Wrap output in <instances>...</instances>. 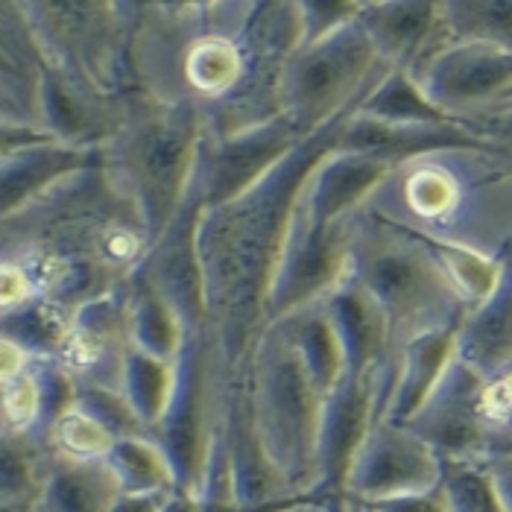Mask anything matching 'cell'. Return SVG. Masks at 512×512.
I'll return each instance as SVG.
<instances>
[{
  "instance_id": "7dc6e473",
  "label": "cell",
  "mask_w": 512,
  "mask_h": 512,
  "mask_svg": "<svg viewBox=\"0 0 512 512\" xmlns=\"http://www.w3.org/2000/svg\"><path fill=\"white\" fill-rule=\"evenodd\" d=\"M36 512H39V507H36Z\"/></svg>"
},
{
  "instance_id": "8fae6325",
  "label": "cell",
  "mask_w": 512,
  "mask_h": 512,
  "mask_svg": "<svg viewBox=\"0 0 512 512\" xmlns=\"http://www.w3.org/2000/svg\"><path fill=\"white\" fill-rule=\"evenodd\" d=\"M393 381V372L384 369L346 372V378L328 393L319 431L316 486L308 498H346L357 454L384 416Z\"/></svg>"
},
{
  "instance_id": "603a6c76",
  "label": "cell",
  "mask_w": 512,
  "mask_h": 512,
  "mask_svg": "<svg viewBox=\"0 0 512 512\" xmlns=\"http://www.w3.org/2000/svg\"><path fill=\"white\" fill-rule=\"evenodd\" d=\"M322 305L343 340L346 363H349L346 372L384 369V372H393L395 378L387 316L378 308V302L352 278V273Z\"/></svg>"
},
{
  "instance_id": "6da1fadb",
  "label": "cell",
  "mask_w": 512,
  "mask_h": 512,
  "mask_svg": "<svg viewBox=\"0 0 512 512\" xmlns=\"http://www.w3.org/2000/svg\"><path fill=\"white\" fill-rule=\"evenodd\" d=\"M299 44V3H135L132 88L197 106L205 135L229 138L281 118L278 79Z\"/></svg>"
},
{
  "instance_id": "d6986e66",
  "label": "cell",
  "mask_w": 512,
  "mask_h": 512,
  "mask_svg": "<svg viewBox=\"0 0 512 512\" xmlns=\"http://www.w3.org/2000/svg\"><path fill=\"white\" fill-rule=\"evenodd\" d=\"M47 65L24 3L0 0V120L44 129Z\"/></svg>"
},
{
  "instance_id": "52a82bcc",
  "label": "cell",
  "mask_w": 512,
  "mask_h": 512,
  "mask_svg": "<svg viewBox=\"0 0 512 512\" xmlns=\"http://www.w3.org/2000/svg\"><path fill=\"white\" fill-rule=\"evenodd\" d=\"M24 12L47 74L100 106H120L135 94L129 62L135 3L27 0Z\"/></svg>"
},
{
  "instance_id": "836d02e7",
  "label": "cell",
  "mask_w": 512,
  "mask_h": 512,
  "mask_svg": "<svg viewBox=\"0 0 512 512\" xmlns=\"http://www.w3.org/2000/svg\"><path fill=\"white\" fill-rule=\"evenodd\" d=\"M50 454L30 436L0 434V504H39Z\"/></svg>"
},
{
  "instance_id": "ac0fdd59",
  "label": "cell",
  "mask_w": 512,
  "mask_h": 512,
  "mask_svg": "<svg viewBox=\"0 0 512 512\" xmlns=\"http://www.w3.org/2000/svg\"><path fill=\"white\" fill-rule=\"evenodd\" d=\"M226 442H229V460H232V489H235L237 512H290L302 501L258 442L243 375H237L232 381Z\"/></svg>"
},
{
  "instance_id": "ab89813d",
  "label": "cell",
  "mask_w": 512,
  "mask_h": 512,
  "mask_svg": "<svg viewBox=\"0 0 512 512\" xmlns=\"http://www.w3.org/2000/svg\"><path fill=\"white\" fill-rule=\"evenodd\" d=\"M47 141H59V138L50 135L47 129H39V126L0 120V161H6V158L21 153V150H30L36 144H47Z\"/></svg>"
},
{
  "instance_id": "4fadbf2b",
  "label": "cell",
  "mask_w": 512,
  "mask_h": 512,
  "mask_svg": "<svg viewBox=\"0 0 512 512\" xmlns=\"http://www.w3.org/2000/svg\"><path fill=\"white\" fill-rule=\"evenodd\" d=\"M357 217L334 226H316L305 217L299 202L293 232L287 240L284 261L273 287L270 325L325 302L349 278Z\"/></svg>"
},
{
  "instance_id": "30bf717a",
  "label": "cell",
  "mask_w": 512,
  "mask_h": 512,
  "mask_svg": "<svg viewBox=\"0 0 512 512\" xmlns=\"http://www.w3.org/2000/svg\"><path fill=\"white\" fill-rule=\"evenodd\" d=\"M442 463H489L512 454V366L480 375L454 357L410 425Z\"/></svg>"
},
{
  "instance_id": "277c9868",
  "label": "cell",
  "mask_w": 512,
  "mask_h": 512,
  "mask_svg": "<svg viewBox=\"0 0 512 512\" xmlns=\"http://www.w3.org/2000/svg\"><path fill=\"white\" fill-rule=\"evenodd\" d=\"M205 115L188 103H158L132 94L118 126L100 144V167L126 197L156 243L194 188Z\"/></svg>"
},
{
  "instance_id": "44dd1931",
  "label": "cell",
  "mask_w": 512,
  "mask_h": 512,
  "mask_svg": "<svg viewBox=\"0 0 512 512\" xmlns=\"http://www.w3.org/2000/svg\"><path fill=\"white\" fill-rule=\"evenodd\" d=\"M100 164V147H79L47 141L0 161V223L15 220L41 199L50 197L62 182Z\"/></svg>"
},
{
  "instance_id": "3957f363",
  "label": "cell",
  "mask_w": 512,
  "mask_h": 512,
  "mask_svg": "<svg viewBox=\"0 0 512 512\" xmlns=\"http://www.w3.org/2000/svg\"><path fill=\"white\" fill-rule=\"evenodd\" d=\"M366 214L489 258L512 249V176L495 150H439L393 167Z\"/></svg>"
},
{
  "instance_id": "4316f807",
  "label": "cell",
  "mask_w": 512,
  "mask_h": 512,
  "mask_svg": "<svg viewBox=\"0 0 512 512\" xmlns=\"http://www.w3.org/2000/svg\"><path fill=\"white\" fill-rule=\"evenodd\" d=\"M126 325L132 349L161 360H176L188 337L176 311L138 276L126 281Z\"/></svg>"
},
{
  "instance_id": "74e56055",
  "label": "cell",
  "mask_w": 512,
  "mask_h": 512,
  "mask_svg": "<svg viewBox=\"0 0 512 512\" xmlns=\"http://www.w3.org/2000/svg\"><path fill=\"white\" fill-rule=\"evenodd\" d=\"M360 3H349V0H302L299 3L302 44H314V41L331 36L334 30L346 27L349 21H355L357 12H360Z\"/></svg>"
},
{
  "instance_id": "5b68a950",
  "label": "cell",
  "mask_w": 512,
  "mask_h": 512,
  "mask_svg": "<svg viewBox=\"0 0 512 512\" xmlns=\"http://www.w3.org/2000/svg\"><path fill=\"white\" fill-rule=\"evenodd\" d=\"M352 278L387 316L393 366L395 357L413 340L460 328L469 316L442 276L428 243L366 211L355 220Z\"/></svg>"
},
{
  "instance_id": "1f68e13d",
  "label": "cell",
  "mask_w": 512,
  "mask_h": 512,
  "mask_svg": "<svg viewBox=\"0 0 512 512\" xmlns=\"http://www.w3.org/2000/svg\"><path fill=\"white\" fill-rule=\"evenodd\" d=\"M454 44L512 50V0H439Z\"/></svg>"
},
{
  "instance_id": "f546056e",
  "label": "cell",
  "mask_w": 512,
  "mask_h": 512,
  "mask_svg": "<svg viewBox=\"0 0 512 512\" xmlns=\"http://www.w3.org/2000/svg\"><path fill=\"white\" fill-rule=\"evenodd\" d=\"M115 474L120 495H170L176 489V474L167 454L147 434L123 436L106 457Z\"/></svg>"
},
{
  "instance_id": "ee69618b",
  "label": "cell",
  "mask_w": 512,
  "mask_h": 512,
  "mask_svg": "<svg viewBox=\"0 0 512 512\" xmlns=\"http://www.w3.org/2000/svg\"><path fill=\"white\" fill-rule=\"evenodd\" d=\"M290 512H363V507L349 498H302Z\"/></svg>"
},
{
  "instance_id": "60d3db41",
  "label": "cell",
  "mask_w": 512,
  "mask_h": 512,
  "mask_svg": "<svg viewBox=\"0 0 512 512\" xmlns=\"http://www.w3.org/2000/svg\"><path fill=\"white\" fill-rule=\"evenodd\" d=\"M375 512H451L448 504V492L445 486L439 483L428 492H416V495H404V498H393V501H384V504H375Z\"/></svg>"
},
{
  "instance_id": "5bb4252c",
  "label": "cell",
  "mask_w": 512,
  "mask_h": 512,
  "mask_svg": "<svg viewBox=\"0 0 512 512\" xmlns=\"http://www.w3.org/2000/svg\"><path fill=\"white\" fill-rule=\"evenodd\" d=\"M442 472V457L422 436L404 425L378 422L357 454L346 483V498L360 507H375L434 489L442 483Z\"/></svg>"
},
{
  "instance_id": "8d00e7d4",
  "label": "cell",
  "mask_w": 512,
  "mask_h": 512,
  "mask_svg": "<svg viewBox=\"0 0 512 512\" xmlns=\"http://www.w3.org/2000/svg\"><path fill=\"white\" fill-rule=\"evenodd\" d=\"M442 486L448 492L451 512H507L486 463H445Z\"/></svg>"
},
{
  "instance_id": "7c38bea8",
  "label": "cell",
  "mask_w": 512,
  "mask_h": 512,
  "mask_svg": "<svg viewBox=\"0 0 512 512\" xmlns=\"http://www.w3.org/2000/svg\"><path fill=\"white\" fill-rule=\"evenodd\" d=\"M413 79L445 118L474 132L477 123L512 106V50L486 44H448Z\"/></svg>"
},
{
  "instance_id": "e575fe53",
  "label": "cell",
  "mask_w": 512,
  "mask_h": 512,
  "mask_svg": "<svg viewBox=\"0 0 512 512\" xmlns=\"http://www.w3.org/2000/svg\"><path fill=\"white\" fill-rule=\"evenodd\" d=\"M357 112L387 123H454L436 109L425 97L422 85L404 71H390Z\"/></svg>"
},
{
  "instance_id": "484cf974",
  "label": "cell",
  "mask_w": 512,
  "mask_h": 512,
  "mask_svg": "<svg viewBox=\"0 0 512 512\" xmlns=\"http://www.w3.org/2000/svg\"><path fill=\"white\" fill-rule=\"evenodd\" d=\"M120 486L106 460H68L47 463L39 512H112Z\"/></svg>"
},
{
  "instance_id": "f35d334b",
  "label": "cell",
  "mask_w": 512,
  "mask_h": 512,
  "mask_svg": "<svg viewBox=\"0 0 512 512\" xmlns=\"http://www.w3.org/2000/svg\"><path fill=\"white\" fill-rule=\"evenodd\" d=\"M36 299L33 278L18 258L0 255V316L12 314Z\"/></svg>"
},
{
  "instance_id": "b9f144b4",
  "label": "cell",
  "mask_w": 512,
  "mask_h": 512,
  "mask_svg": "<svg viewBox=\"0 0 512 512\" xmlns=\"http://www.w3.org/2000/svg\"><path fill=\"white\" fill-rule=\"evenodd\" d=\"M33 363H36V360L27 355L18 343H12V340L0 337V387H6V384L18 381L24 372H30V366H33Z\"/></svg>"
},
{
  "instance_id": "7bdbcfd3",
  "label": "cell",
  "mask_w": 512,
  "mask_h": 512,
  "mask_svg": "<svg viewBox=\"0 0 512 512\" xmlns=\"http://www.w3.org/2000/svg\"><path fill=\"white\" fill-rule=\"evenodd\" d=\"M486 472L495 483V492L504 504V510L512 512V454H504V457H495L486 463Z\"/></svg>"
},
{
  "instance_id": "8992f818",
  "label": "cell",
  "mask_w": 512,
  "mask_h": 512,
  "mask_svg": "<svg viewBox=\"0 0 512 512\" xmlns=\"http://www.w3.org/2000/svg\"><path fill=\"white\" fill-rule=\"evenodd\" d=\"M261 448L299 498L316 486L325 398L284 322H273L240 372Z\"/></svg>"
},
{
  "instance_id": "ba28073f",
  "label": "cell",
  "mask_w": 512,
  "mask_h": 512,
  "mask_svg": "<svg viewBox=\"0 0 512 512\" xmlns=\"http://www.w3.org/2000/svg\"><path fill=\"white\" fill-rule=\"evenodd\" d=\"M390 71L355 18L325 39L302 44L284 62L278 79L281 118L302 138H311L355 115Z\"/></svg>"
},
{
  "instance_id": "d590c367",
  "label": "cell",
  "mask_w": 512,
  "mask_h": 512,
  "mask_svg": "<svg viewBox=\"0 0 512 512\" xmlns=\"http://www.w3.org/2000/svg\"><path fill=\"white\" fill-rule=\"evenodd\" d=\"M115 442L118 436L77 404H71L44 436L47 454L68 457V460H106Z\"/></svg>"
},
{
  "instance_id": "d6a6232c",
  "label": "cell",
  "mask_w": 512,
  "mask_h": 512,
  "mask_svg": "<svg viewBox=\"0 0 512 512\" xmlns=\"http://www.w3.org/2000/svg\"><path fill=\"white\" fill-rule=\"evenodd\" d=\"M422 240L428 243L442 276L451 284V290L457 293V299L463 302L466 314L477 311L495 293V287L501 281V258L480 255V252L466 249V246L436 243L428 237H422Z\"/></svg>"
},
{
  "instance_id": "9a60e30c",
  "label": "cell",
  "mask_w": 512,
  "mask_h": 512,
  "mask_svg": "<svg viewBox=\"0 0 512 512\" xmlns=\"http://www.w3.org/2000/svg\"><path fill=\"white\" fill-rule=\"evenodd\" d=\"M302 141L305 138L284 118L261 123L229 138L205 135L197 164V188L205 199V208L226 205L249 191Z\"/></svg>"
},
{
  "instance_id": "7402d4cb",
  "label": "cell",
  "mask_w": 512,
  "mask_h": 512,
  "mask_svg": "<svg viewBox=\"0 0 512 512\" xmlns=\"http://www.w3.org/2000/svg\"><path fill=\"white\" fill-rule=\"evenodd\" d=\"M390 173L393 164L334 150L314 170L302 197V211L316 226L352 220L366 211L369 199L375 197V191L387 182Z\"/></svg>"
},
{
  "instance_id": "f1b7e54d",
  "label": "cell",
  "mask_w": 512,
  "mask_h": 512,
  "mask_svg": "<svg viewBox=\"0 0 512 512\" xmlns=\"http://www.w3.org/2000/svg\"><path fill=\"white\" fill-rule=\"evenodd\" d=\"M74 314V308L39 296L24 308L0 316V337L18 343L33 360H56L71 334Z\"/></svg>"
},
{
  "instance_id": "9c48e42d",
  "label": "cell",
  "mask_w": 512,
  "mask_h": 512,
  "mask_svg": "<svg viewBox=\"0 0 512 512\" xmlns=\"http://www.w3.org/2000/svg\"><path fill=\"white\" fill-rule=\"evenodd\" d=\"M232 381L235 378L229 375L211 331H188L176 357L170 404L147 436L156 439L158 448L167 454L176 474V489L194 501L202 492L211 451L229 419Z\"/></svg>"
},
{
  "instance_id": "7a4b0ae2",
  "label": "cell",
  "mask_w": 512,
  "mask_h": 512,
  "mask_svg": "<svg viewBox=\"0 0 512 512\" xmlns=\"http://www.w3.org/2000/svg\"><path fill=\"white\" fill-rule=\"evenodd\" d=\"M349 118L305 138L240 197L202 211L197 246L208 331L232 378L246 369L270 328L273 287L299 202L316 167L337 150Z\"/></svg>"
},
{
  "instance_id": "d4e9b609",
  "label": "cell",
  "mask_w": 512,
  "mask_h": 512,
  "mask_svg": "<svg viewBox=\"0 0 512 512\" xmlns=\"http://www.w3.org/2000/svg\"><path fill=\"white\" fill-rule=\"evenodd\" d=\"M457 357L480 375L512 366V249L501 258L495 293L457 331Z\"/></svg>"
},
{
  "instance_id": "2e32d148",
  "label": "cell",
  "mask_w": 512,
  "mask_h": 512,
  "mask_svg": "<svg viewBox=\"0 0 512 512\" xmlns=\"http://www.w3.org/2000/svg\"><path fill=\"white\" fill-rule=\"evenodd\" d=\"M205 211V199L199 194L197 179L194 188L173 217V223L164 229L150 246L147 258L135 270V276L150 284L158 296L176 311L185 331L208 328V308H205V278L199 264V220Z\"/></svg>"
},
{
  "instance_id": "f6af8a7d",
  "label": "cell",
  "mask_w": 512,
  "mask_h": 512,
  "mask_svg": "<svg viewBox=\"0 0 512 512\" xmlns=\"http://www.w3.org/2000/svg\"><path fill=\"white\" fill-rule=\"evenodd\" d=\"M495 156H498V161H501V164L507 167V173L512 176V150H510V153H495Z\"/></svg>"
},
{
  "instance_id": "4dcf8cb0",
  "label": "cell",
  "mask_w": 512,
  "mask_h": 512,
  "mask_svg": "<svg viewBox=\"0 0 512 512\" xmlns=\"http://www.w3.org/2000/svg\"><path fill=\"white\" fill-rule=\"evenodd\" d=\"M173 384H176V360H161L138 349L126 352L120 393L129 401L132 413L138 416L147 434L161 422L173 395Z\"/></svg>"
},
{
  "instance_id": "e0dca14e",
  "label": "cell",
  "mask_w": 512,
  "mask_h": 512,
  "mask_svg": "<svg viewBox=\"0 0 512 512\" xmlns=\"http://www.w3.org/2000/svg\"><path fill=\"white\" fill-rule=\"evenodd\" d=\"M381 59L410 77H419L436 56L454 44L439 0H363L357 12Z\"/></svg>"
},
{
  "instance_id": "ffe728a7",
  "label": "cell",
  "mask_w": 512,
  "mask_h": 512,
  "mask_svg": "<svg viewBox=\"0 0 512 512\" xmlns=\"http://www.w3.org/2000/svg\"><path fill=\"white\" fill-rule=\"evenodd\" d=\"M337 150L378 158L384 164L398 167L410 158L439 153V150H492V147L483 138H477L469 126L460 123H387L355 112L340 135Z\"/></svg>"
},
{
  "instance_id": "83f0119b",
  "label": "cell",
  "mask_w": 512,
  "mask_h": 512,
  "mask_svg": "<svg viewBox=\"0 0 512 512\" xmlns=\"http://www.w3.org/2000/svg\"><path fill=\"white\" fill-rule=\"evenodd\" d=\"M293 346L299 349L302 360L308 363L311 375H314L316 387L328 395L343 378H346V349L343 340L331 322V316L325 311V305H311L299 314L281 319Z\"/></svg>"
},
{
  "instance_id": "cb8c5ba5",
  "label": "cell",
  "mask_w": 512,
  "mask_h": 512,
  "mask_svg": "<svg viewBox=\"0 0 512 512\" xmlns=\"http://www.w3.org/2000/svg\"><path fill=\"white\" fill-rule=\"evenodd\" d=\"M457 331L460 328L425 334L404 346V352L395 357V381L381 422L410 425L416 419L457 357Z\"/></svg>"
},
{
  "instance_id": "bcb514c9",
  "label": "cell",
  "mask_w": 512,
  "mask_h": 512,
  "mask_svg": "<svg viewBox=\"0 0 512 512\" xmlns=\"http://www.w3.org/2000/svg\"><path fill=\"white\" fill-rule=\"evenodd\" d=\"M363 512H375V510H372V507H363Z\"/></svg>"
}]
</instances>
